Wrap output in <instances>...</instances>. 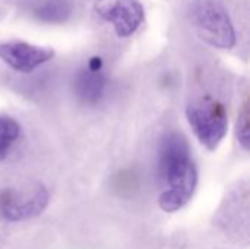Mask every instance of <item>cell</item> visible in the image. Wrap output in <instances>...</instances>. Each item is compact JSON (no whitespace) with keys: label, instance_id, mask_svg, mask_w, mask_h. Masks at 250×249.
I'll use <instances>...</instances> for the list:
<instances>
[{"label":"cell","instance_id":"30bf717a","mask_svg":"<svg viewBox=\"0 0 250 249\" xmlns=\"http://www.w3.org/2000/svg\"><path fill=\"white\" fill-rule=\"evenodd\" d=\"M249 106L248 103L243 106L242 112L237 116V126H236V134L240 145L245 150H249L250 147V123H249Z\"/></svg>","mask_w":250,"mask_h":249},{"label":"cell","instance_id":"3957f363","mask_svg":"<svg viewBox=\"0 0 250 249\" xmlns=\"http://www.w3.org/2000/svg\"><path fill=\"white\" fill-rule=\"evenodd\" d=\"M192 23L208 44L229 50L236 44V32L224 6L217 0H195L190 7Z\"/></svg>","mask_w":250,"mask_h":249},{"label":"cell","instance_id":"6da1fadb","mask_svg":"<svg viewBox=\"0 0 250 249\" xmlns=\"http://www.w3.org/2000/svg\"><path fill=\"white\" fill-rule=\"evenodd\" d=\"M158 176L161 182L160 207L167 213L183 208L198 185V170L189 141L183 134H167L158 148Z\"/></svg>","mask_w":250,"mask_h":249},{"label":"cell","instance_id":"8992f818","mask_svg":"<svg viewBox=\"0 0 250 249\" xmlns=\"http://www.w3.org/2000/svg\"><path fill=\"white\" fill-rule=\"evenodd\" d=\"M54 56L53 48L40 47L23 41H9L0 44V59L12 69L29 73L47 63Z\"/></svg>","mask_w":250,"mask_h":249},{"label":"cell","instance_id":"8fae6325","mask_svg":"<svg viewBox=\"0 0 250 249\" xmlns=\"http://www.w3.org/2000/svg\"><path fill=\"white\" fill-rule=\"evenodd\" d=\"M88 69L92 70V72L101 70V69H103V60H101V57H98V56L91 57V59L88 60Z\"/></svg>","mask_w":250,"mask_h":249},{"label":"cell","instance_id":"52a82bcc","mask_svg":"<svg viewBox=\"0 0 250 249\" xmlns=\"http://www.w3.org/2000/svg\"><path fill=\"white\" fill-rule=\"evenodd\" d=\"M75 88L78 95L85 100L86 103H97L105 90V76L98 72H92L88 68L83 70H79L76 79H75Z\"/></svg>","mask_w":250,"mask_h":249},{"label":"cell","instance_id":"277c9868","mask_svg":"<svg viewBox=\"0 0 250 249\" xmlns=\"http://www.w3.org/2000/svg\"><path fill=\"white\" fill-rule=\"evenodd\" d=\"M48 204V192L41 183L10 188L0 194V213L9 222H22L40 216Z\"/></svg>","mask_w":250,"mask_h":249},{"label":"cell","instance_id":"5b68a950","mask_svg":"<svg viewBox=\"0 0 250 249\" xmlns=\"http://www.w3.org/2000/svg\"><path fill=\"white\" fill-rule=\"evenodd\" d=\"M95 12L114 26L119 37L136 32L145 19V12L138 0H95Z\"/></svg>","mask_w":250,"mask_h":249},{"label":"cell","instance_id":"ba28073f","mask_svg":"<svg viewBox=\"0 0 250 249\" xmlns=\"http://www.w3.org/2000/svg\"><path fill=\"white\" fill-rule=\"evenodd\" d=\"M70 0H44L37 9L35 16L47 23H62L72 15Z\"/></svg>","mask_w":250,"mask_h":249},{"label":"cell","instance_id":"9c48e42d","mask_svg":"<svg viewBox=\"0 0 250 249\" xmlns=\"http://www.w3.org/2000/svg\"><path fill=\"white\" fill-rule=\"evenodd\" d=\"M21 128L16 120L7 116H0V161L4 160L13 144L18 141Z\"/></svg>","mask_w":250,"mask_h":249},{"label":"cell","instance_id":"7a4b0ae2","mask_svg":"<svg viewBox=\"0 0 250 249\" xmlns=\"http://www.w3.org/2000/svg\"><path fill=\"white\" fill-rule=\"evenodd\" d=\"M186 116L199 142L209 151L217 150L229 128L226 107L211 95H205L189 103Z\"/></svg>","mask_w":250,"mask_h":249}]
</instances>
